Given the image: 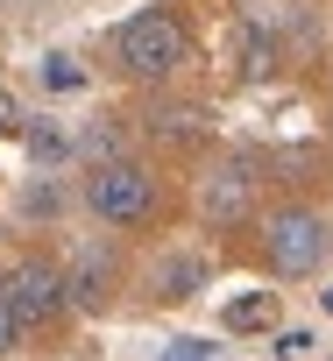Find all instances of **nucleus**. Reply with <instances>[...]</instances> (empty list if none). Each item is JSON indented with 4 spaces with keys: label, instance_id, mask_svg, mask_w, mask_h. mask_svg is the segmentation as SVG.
Returning a JSON list of instances; mask_svg holds the SVG:
<instances>
[{
    "label": "nucleus",
    "instance_id": "nucleus-1",
    "mask_svg": "<svg viewBox=\"0 0 333 361\" xmlns=\"http://www.w3.org/2000/svg\"><path fill=\"white\" fill-rule=\"evenodd\" d=\"M114 57H121L128 78H171V71L185 64V22H178L171 8H142L135 22H121Z\"/></svg>",
    "mask_w": 333,
    "mask_h": 361
},
{
    "label": "nucleus",
    "instance_id": "nucleus-2",
    "mask_svg": "<svg viewBox=\"0 0 333 361\" xmlns=\"http://www.w3.org/2000/svg\"><path fill=\"white\" fill-rule=\"evenodd\" d=\"M156 177L142 170V163H99L92 177H85V206L107 220V227H142V220H156Z\"/></svg>",
    "mask_w": 333,
    "mask_h": 361
},
{
    "label": "nucleus",
    "instance_id": "nucleus-3",
    "mask_svg": "<svg viewBox=\"0 0 333 361\" xmlns=\"http://www.w3.org/2000/svg\"><path fill=\"white\" fill-rule=\"evenodd\" d=\"M262 262H270L277 276H312V269L326 262V220L305 213V206L270 213V227H262Z\"/></svg>",
    "mask_w": 333,
    "mask_h": 361
},
{
    "label": "nucleus",
    "instance_id": "nucleus-4",
    "mask_svg": "<svg viewBox=\"0 0 333 361\" xmlns=\"http://www.w3.org/2000/svg\"><path fill=\"white\" fill-rule=\"evenodd\" d=\"M0 298H8V312H15V326L22 333H36V326H50L64 305H71V283H64V269L57 262H15L8 269V283H0Z\"/></svg>",
    "mask_w": 333,
    "mask_h": 361
},
{
    "label": "nucleus",
    "instance_id": "nucleus-5",
    "mask_svg": "<svg viewBox=\"0 0 333 361\" xmlns=\"http://www.w3.org/2000/svg\"><path fill=\"white\" fill-rule=\"evenodd\" d=\"M248 206H255V170H248V163H220V170L206 177V220H213V227H241Z\"/></svg>",
    "mask_w": 333,
    "mask_h": 361
},
{
    "label": "nucleus",
    "instance_id": "nucleus-6",
    "mask_svg": "<svg viewBox=\"0 0 333 361\" xmlns=\"http://www.w3.org/2000/svg\"><path fill=\"white\" fill-rule=\"evenodd\" d=\"M64 283H71V305L99 312V305L114 298V290H107V283H114V262H107V255H78V269H64Z\"/></svg>",
    "mask_w": 333,
    "mask_h": 361
},
{
    "label": "nucleus",
    "instance_id": "nucleus-7",
    "mask_svg": "<svg viewBox=\"0 0 333 361\" xmlns=\"http://www.w3.org/2000/svg\"><path fill=\"white\" fill-rule=\"evenodd\" d=\"M270 319H277V290H248V298L227 305V326H234V333H255V326H270Z\"/></svg>",
    "mask_w": 333,
    "mask_h": 361
},
{
    "label": "nucleus",
    "instance_id": "nucleus-8",
    "mask_svg": "<svg viewBox=\"0 0 333 361\" xmlns=\"http://www.w3.org/2000/svg\"><path fill=\"white\" fill-rule=\"evenodd\" d=\"M199 276H206V269H199L192 255L163 262V276H156V298H171V305H178V298H192V290H199Z\"/></svg>",
    "mask_w": 333,
    "mask_h": 361
},
{
    "label": "nucleus",
    "instance_id": "nucleus-9",
    "mask_svg": "<svg viewBox=\"0 0 333 361\" xmlns=\"http://www.w3.org/2000/svg\"><path fill=\"white\" fill-rule=\"evenodd\" d=\"M43 78H50L57 92H78V85H85V71H78L71 57H50V64H43Z\"/></svg>",
    "mask_w": 333,
    "mask_h": 361
},
{
    "label": "nucleus",
    "instance_id": "nucleus-10",
    "mask_svg": "<svg viewBox=\"0 0 333 361\" xmlns=\"http://www.w3.org/2000/svg\"><path fill=\"white\" fill-rule=\"evenodd\" d=\"M0 135H29V121H22V106H15V92H0Z\"/></svg>",
    "mask_w": 333,
    "mask_h": 361
},
{
    "label": "nucleus",
    "instance_id": "nucleus-11",
    "mask_svg": "<svg viewBox=\"0 0 333 361\" xmlns=\"http://www.w3.org/2000/svg\"><path fill=\"white\" fill-rule=\"evenodd\" d=\"M15 333H22V326H15V312H8V298H0V354L15 347Z\"/></svg>",
    "mask_w": 333,
    "mask_h": 361
},
{
    "label": "nucleus",
    "instance_id": "nucleus-12",
    "mask_svg": "<svg viewBox=\"0 0 333 361\" xmlns=\"http://www.w3.org/2000/svg\"><path fill=\"white\" fill-rule=\"evenodd\" d=\"M326 312H333V298H326Z\"/></svg>",
    "mask_w": 333,
    "mask_h": 361
}]
</instances>
